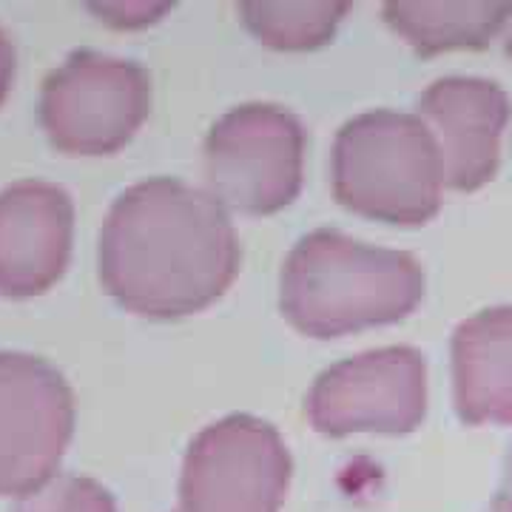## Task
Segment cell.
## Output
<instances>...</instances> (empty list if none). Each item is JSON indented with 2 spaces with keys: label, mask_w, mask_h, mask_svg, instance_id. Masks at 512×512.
Wrapping results in <instances>:
<instances>
[{
  "label": "cell",
  "mask_w": 512,
  "mask_h": 512,
  "mask_svg": "<svg viewBox=\"0 0 512 512\" xmlns=\"http://www.w3.org/2000/svg\"><path fill=\"white\" fill-rule=\"evenodd\" d=\"M239 239L228 208L174 177L126 188L100 231L103 288L137 316L183 319L200 313L239 274Z\"/></svg>",
  "instance_id": "obj_1"
},
{
  "label": "cell",
  "mask_w": 512,
  "mask_h": 512,
  "mask_svg": "<svg viewBox=\"0 0 512 512\" xmlns=\"http://www.w3.org/2000/svg\"><path fill=\"white\" fill-rule=\"evenodd\" d=\"M424 296L416 256L376 248L319 228L285 259L279 305L293 328L313 339L399 322Z\"/></svg>",
  "instance_id": "obj_2"
},
{
  "label": "cell",
  "mask_w": 512,
  "mask_h": 512,
  "mask_svg": "<svg viewBox=\"0 0 512 512\" xmlns=\"http://www.w3.org/2000/svg\"><path fill=\"white\" fill-rule=\"evenodd\" d=\"M444 168L419 114L376 109L339 128L333 194L353 214L390 225H424L439 214Z\"/></svg>",
  "instance_id": "obj_3"
},
{
  "label": "cell",
  "mask_w": 512,
  "mask_h": 512,
  "mask_svg": "<svg viewBox=\"0 0 512 512\" xmlns=\"http://www.w3.org/2000/svg\"><path fill=\"white\" fill-rule=\"evenodd\" d=\"M308 134L274 103H245L222 114L205 137V183L217 202L242 214H276L302 188Z\"/></svg>",
  "instance_id": "obj_4"
},
{
  "label": "cell",
  "mask_w": 512,
  "mask_h": 512,
  "mask_svg": "<svg viewBox=\"0 0 512 512\" xmlns=\"http://www.w3.org/2000/svg\"><path fill=\"white\" fill-rule=\"evenodd\" d=\"M151 111V74L123 57L77 49L46 74L40 126L66 154L100 157L126 146Z\"/></svg>",
  "instance_id": "obj_5"
},
{
  "label": "cell",
  "mask_w": 512,
  "mask_h": 512,
  "mask_svg": "<svg viewBox=\"0 0 512 512\" xmlns=\"http://www.w3.org/2000/svg\"><path fill=\"white\" fill-rule=\"evenodd\" d=\"M291 453L274 424L234 413L191 441L180 476V512H279Z\"/></svg>",
  "instance_id": "obj_6"
},
{
  "label": "cell",
  "mask_w": 512,
  "mask_h": 512,
  "mask_svg": "<svg viewBox=\"0 0 512 512\" xmlns=\"http://www.w3.org/2000/svg\"><path fill=\"white\" fill-rule=\"evenodd\" d=\"M308 419L325 436L416 430L427 413V365L416 348H379L322 370L308 393Z\"/></svg>",
  "instance_id": "obj_7"
},
{
  "label": "cell",
  "mask_w": 512,
  "mask_h": 512,
  "mask_svg": "<svg viewBox=\"0 0 512 512\" xmlns=\"http://www.w3.org/2000/svg\"><path fill=\"white\" fill-rule=\"evenodd\" d=\"M74 436V393L46 359L0 350V495L37 490L57 476Z\"/></svg>",
  "instance_id": "obj_8"
},
{
  "label": "cell",
  "mask_w": 512,
  "mask_h": 512,
  "mask_svg": "<svg viewBox=\"0 0 512 512\" xmlns=\"http://www.w3.org/2000/svg\"><path fill=\"white\" fill-rule=\"evenodd\" d=\"M74 202L66 188L20 180L0 191V296H40L72 259Z\"/></svg>",
  "instance_id": "obj_9"
},
{
  "label": "cell",
  "mask_w": 512,
  "mask_h": 512,
  "mask_svg": "<svg viewBox=\"0 0 512 512\" xmlns=\"http://www.w3.org/2000/svg\"><path fill=\"white\" fill-rule=\"evenodd\" d=\"M419 120L439 148L444 185L476 191L493 180L501 134L510 120L507 92L484 77H441L419 97Z\"/></svg>",
  "instance_id": "obj_10"
},
{
  "label": "cell",
  "mask_w": 512,
  "mask_h": 512,
  "mask_svg": "<svg viewBox=\"0 0 512 512\" xmlns=\"http://www.w3.org/2000/svg\"><path fill=\"white\" fill-rule=\"evenodd\" d=\"M453 399L467 424L512 421V308H487L453 333Z\"/></svg>",
  "instance_id": "obj_11"
},
{
  "label": "cell",
  "mask_w": 512,
  "mask_h": 512,
  "mask_svg": "<svg viewBox=\"0 0 512 512\" xmlns=\"http://www.w3.org/2000/svg\"><path fill=\"white\" fill-rule=\"evenodd\" d=\"M512 3H384V20L419 52L484 49L504 35Z\"/></svg>",
  "instance_id": "obj_12"
},
{
  "label": "cell",
  "mask_w": 512,
  "mask_h": 512,
  "mask_svg": "<svg viewBox=\"0 0 512 512\" xmlns=\"http://www.w3.org/2000/svg\"><path fill=\"white\" fill-rule=\"evenodd\" d=\"M348 9V3H336V0L239 3V15L248 26V32L265 46L282 49V52H305V49L325 46L330 37L336 35Z\"/></svg>",
  "instance_id": "obj_13"
},
{
  "label": "cell",
  "mask_w": 512,
  "mask_h": 512,
  "mask_svg": "<svg viewBox=\"0 0 512 512\" xmlns=\"http://www.w3.org/2000/svg\"><path fill=\"white\" fill-rule=\"evenodd\" d=\"M15 512H117L111 493L94 478L57 473L18 498Z\"/></svg>",
  "instance_id": "obj_14"
},
{
  "label": "cell",
  "mask_w": 512,
  "mask_h": 512,
  "mask_svg": "<svg viewBox=\"0 0 512 512\" xmlns=\"http://www.w3.org/2000/svg\"><path fill=\"white\" fill-rule=\"evenodd\" d=\"M15 69H18V55H15V43L9 32L0 26V106L6 100V94L15 83Z\"/></svg>",
  "instance_id": "obj_15"
},
{
  "label": "cell",
  "mask_w": 512,
  "mask_h": 512,
  "mask_svg": "<svg viewBox=\"0 0 512 512\" xmlns=\"http://www.w3.org/2000/svg\"><path fill=\"white\" fill-rule=\"evenodd\" d=\"M487 512H512V444L501 464V476L495 484L493 498L487 504Z\"/></svg>",
  "instance_id": "obj_16"
},
{
  "label": "cell",
  "mask_w": 512,
  "mask_h": 512,
  "mask_svg": "<svg viewBox=\"0 0 512 512\" xmlns=\"http://www.w3.org/2000/svg\"><path fill=\"white\" fill-rule=\"evenodd\" d=\"M504 49H507V55L512 57V18H510V23H507V29H504Z\"/></svg>",
  "instance_id": "obj_17"
}]
</instances>
